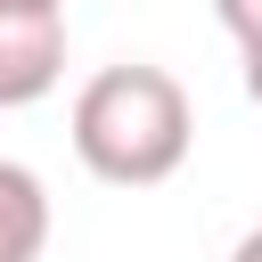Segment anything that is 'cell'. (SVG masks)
Masks as SVG:
<instances>
[{
	"label": "cell",
	"instance_id": "obj_1",
	"mask_svg": "<svg viewBox=\"0 0 262 262\" xmlns=\"http://www.w3.org/2000/svg\"><path fill=\"white\" fill-rule=\"evenodd\" d=\"M74 156L90 180L106 188H156L188 164V139H196V115H188V90L164 74V66H98L82 90H74Z\"/></svg>",
	"mask_w": 262,
	"mask_h": 262
},
{
	"label": "cell",
	"instance_id": "obj_2",
	"mask_svg": "<svg viewBox=\"0 0 262 262\" xmlns=\"http://www.w3.org/2000/svg\"><path fill=\"white\" fill-rule=\"evenodd\" d=\"M66 82V8L0 0V106H33Z\"/></svg>",
	"mask_w": 262,
	"mask_h": 262
},
{
	"label": "cell",
	"instance_id": "obj_3",
	"mask_svg": "<svg viewBox=\"0 0 262 262\" xmlns=\"http://www.w3.org/2000/svg\"><path fill=\"white\" fill-rule=\"evenodd\" d=\"M49 254V188L33 164L0 156V262H41Z\"/></svg>",
	"mask_w": 262,
	"mask_h": 262
},
{
	"label": "cell",
	"instance_id": "obj_4",
	"mask_svg": "<svg viewBox=\"0 0 262 262\" xmlns=\"http://www.w3.org/2000/svg\"><path fill=\"white\" fill-rule=\"evenodd\" d=\"M213 16H221L229 41H254V33H262V0H213Z\"/></svg>",
	"mask_w": 262,
	"mask_h": 262
},
{
	"label": "cell",
	"instance_id": "obj_5",
	"mask_svg": "<svg viewBox=\"0 0 262 262\" xmlns=\"http://www.w3.org/2000/svg\"><path fill=\"white\" fill-rule=\"evenodd\" d=\"M237 66H246V98L262 106V33H254V41H237Z\"/></svg>",
	"mask_w": 262,
	"mask_h": 262
},
{
	"label": "cell",
	"instance_id": "obj_6",
	"mask_svg": "<svg viewBox=\"0 0 262 262\" xmlns=\"http://www.w3.org/2000/svg\"><path fill=\"white\" fill-rule=\"evenodd\" d=\"M229 262H262V221H254V229H246V237L229 246Z\"/></svg>",
	"mask_w": 262,
	"mask_h": 262
},
{
	"label": "cell",
	"instance_id": "obj_7",
	"mask_svg": "<svg viewBox=\"0 0 262 262\" xmlns=\"http://www.w3.org/2000/svg\"><path fill=\"white\" fill-rule=\"evenodd\" d=\"M25 8H66V0H25Z\"/></svg>",
	"mask_w": 262,
	"mask_h": 262
}]
</instances>
